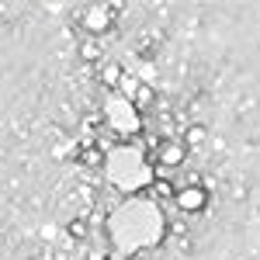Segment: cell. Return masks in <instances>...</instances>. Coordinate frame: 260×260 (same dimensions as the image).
Listing matches in <instances>:
<instances>
[{
    "instance_id": "obj_5",
    "label": "cell",
    "mask_w": 260,
    "mask_h": 260,
    "mask_svg": "<svg viewBox=\"0 0 260 260\" xmlns=\"http://www.w3.org/2000/svg\"><path fill=\"white\" fill-rule=\"evenodd\" d=\"M205 201H208V194H205L201 187H184V191H180V208H187V212L205 208Z\"/></svg>"
},
{
    "instance_id": "obj_2",
    "label": "cell",
    "mask_w": 260,
    "mask_h": 260,
    "mask_svg": "<svg viewBox=\"0 0 260 260\" xmlns=\"http://www.w3.org/2000/svg\"><path fill=\"white\" fill-rule=\"evenodd\" d=\"M104 174L118 191H139L146 184H153V167L136 146H115L104 160Z\"/></svg>"
},
{
    "instance_id": "obj_6",
    "label": "cell",
    "mask_w": 260,
    "mask_h": 260,
    "mask_svg": "<svg viewBox=\"0 0 260 260\" xmlns=\"http://www.w3.org/2000/svg\"><path fill=\"white\" fill-rule=\"evenodd\" d=\"M156 160H160L163 167H177V163L184 160V146H180V142H163V149H160Z\"/></svg>"
},
{
    "instance_id": "obj_8",
    "label": "cell",
    "mask_w": 260,
    "mask_h": 260,
    "mask_svg": "<svg viewBox=\"0 0 260 260\" xmlns=\"http://www.w3.org/2000/svg\"><path fill=\"white\" fill-rule=\"evenodd\" d=\"M118 87H121V90H125V98L132 101V94H136V90H139L142 83L136 80V77H132V73H121V80H118Z\"/></svg>"
},
{
    "instance_id": "obj_9",
    "label": "cell",
    "mask_w": 260,
    "mask_h": 260,
    "mask_svg": "<svg viewBox=\"0 0 260 260\" xmlns=\"http://www.w3.org/2000/svg\"><path fill=\"white\" fill-rule=\"evenodd\" d=\"M149 98H153V90H149V87H146V83H142L139 90H136V98H132V101H149Z\"/></svg>"
},
{
    "instance_id": "obj_10",
    "label": "cell",
    "mask_w": 260,
    "mask_h": 260,
    "mask_svg": "<svg viewBox=\"0 0 260 260\" xmlns=\"http://www.w3.org/2000/svg\"><path fill=\"white\" fill-rule=\"evenodd\" d=\"M111 260H128V257H111Z\"/></svg>"
},
{
    "instance_id": "obj_4",
    "label": "cell",
    "mask_w": 260,
    "mask_h": 260,
    "mask_svg": "<svg viewBox=\"0 0 260 260\" xmlns=\"http://www.w3.org/2000/svg\"><path fill=\"white\" fill-rule=\"evenodd\" d=\"M108 24H111L108 7H87V14H83V28H87V31H94V35H98V31L108 28Z\"/></svg>"
},
{
    "instance_id": "obj_3",
    "label": "cell",
    "mask_w": 260,
    "mask_h": 260,
    "mask_svg": "<svg viewBox=\"0 0 260 260\" xmlns=\"http://www.w3.org/2000/svg\"><path fill=\"white\" fill-rule=\"evenodd\" d=\"M104 118L115 132H136L139 128V115H136V104L128 98H108L104 101Z\"/></svg>"
},
{
    "instance_id": "obj_7",
    "label": "cell",
    "mask_w": 260,
    "mask_h": 260,
    "mask_svg": "<svg viewBox=\"0 0 260 260\" xmlns=\"http://www.w3.org/2000/svg\"><path fill=\"white\" fill-rule=\"evenodd\" d=\"M101 80L108 83V87H118V80H121V70L115 66V62H108V66L101 70Z\"/></svg>"
},
{
    "instance_id": "obj_1",
    "label": "cell",
    "mask_w": 260,
    "mask_h": 260,
    "mask_svg": "<svg viewBox=\"0 0 260 260\" xmlns=\"http://www.w3.org/2000/svg\"><path fill=\"white\" fill-rule=\"evenodd\" d=\"M108 233H111V243L121 253H136V250H146V246L160 243V236H163L160 205L146 201V198H128L125 205H118L111 212Z\"/></svg>"
}]
</instances>
